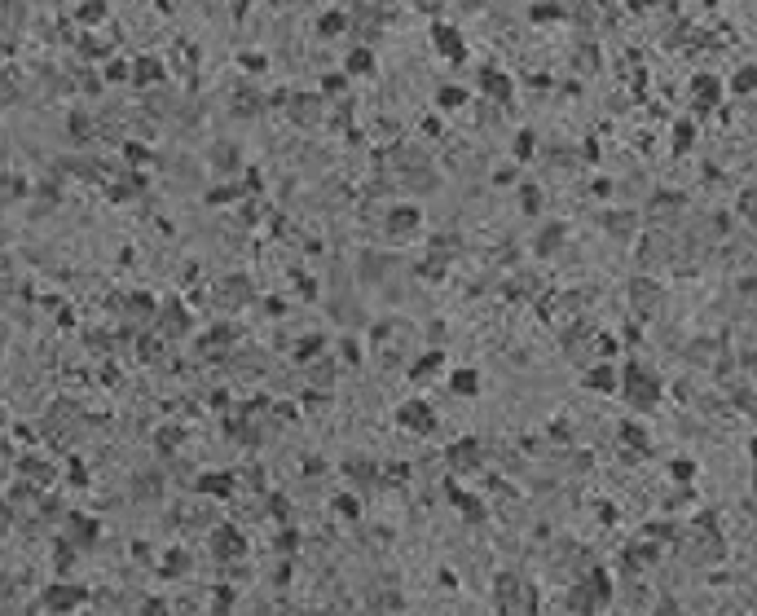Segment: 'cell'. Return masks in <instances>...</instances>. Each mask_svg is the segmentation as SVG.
Returning <instances> with one entry per match:
<instances>
[{
    "mask_svg": "<svg viewBox=\"0 0 757 616\" xmlns=\"http://www.w3.org/2000/svg\"><path fill=\"white\" fill-rule=\"evenodd\" d=\"M141 616H172V608L163 603V598H145V603H141Z\"/></svg>",
    "mask_w": 757,
    "mask_h": 616,
    "instance_id": "41",
    "label": "cell"
},
{
    "mask_svg": "<svg viewBox=\"0 0 757 616\" xmlns=\"http://www.w3.org/2000/svg\"><path fill=\"white\" fill-rule=\"evenodd\" d=\"M322 97H331V102H348V75H326L322 79Z\"/></svg>",
    "mask_w": 757,
    "mask_h": 616,
    "instance_id": "29",
    "label": "cell"
},
{
    "mask_svg": "<svg viewBox=\"0 0 757 616\" xmlns=\"http://www.w3.org/2000/svg\"><path fill=\"white\" fill-rule=\"evenodd\" d=\"M691 141H696V128H691V124L673 128V150H678V155H683V150H691Z\"/></svg>",
    "mask_w": 757,
    "mask_h": 616,
    "instance_id": "37",
    "label": "cell"
},
{
    "mask_svg": "<svg viewBox=\"0 0 757 616\" xmlns=\"http://www.w3.org/2000/svg\"><path fill=\"white\" fill-rule=\"evenodd\" d=\"M520 207L529 211V216H537V211H541V190H537V185H524V190H520Z\"/></svg>",
    "mask_w": 757,
    "mask_h": 616,
    "instance_id": "34",
    "label": "cell"
},
{
    "mask_svg": "<svg viewBox=\"0 0 757 616\" xmlns=\"http://www.w3.org/2000/svg\"><path fill=\"white\" fill-rule=\"evenodd\" d=\"M133 79H137V84H154V79H163V66H159L154 58H137Z\"/></svg>",
    "mask_w": 757,
    "mask_h": 616,
    "instance_id": "27",
    "label": "cell"
},
{
    "mask_svg": "<svg viewBox=\"0 0 757 616\" xmlns=\"http://www.w3.org/2000/svg\"><path fill=\"white\" fill-rule=\"evenodd\" d=\"M529 18L533 22H559V18H564V5H533Z\"/></svg>",
    "mask_w": 757,
    "mask_h": 616,
    "instance_id": "33",
    "label": "cell"
},
{
    "mask_svg": "<svg viewBox=\"0 0 757 616\" xmlns=\"http://www.w3.org/2000/svg\"><path fill=\"white\" fill-rule=\"evenodd\" d=\"M79 603H84V590H79V586H53V590L44 594V608H48V612H75Z\"/></svg>",
    "mask_w": 757,
    "mask_h": 616,
    "instance_id": "13",
    "label": "cell"
},
{
    "mask_svg": "<svg viewBox=\"0 0 757 616\" xmlns=\"http://www.w3.org/2000/svg\"><path fill=\"white\" fill-rule=\"evenodd\" d=\"M511 75L506 71H493V66H485L480 71V93L489 97V102H511Z\"/></svg>",
    "mask_w": 757,
    "mask_h": 616,
    "instance_id": "12",
    "label": "cell"
},
{
    "mask_svg": "<svg viewBox=\"0 0 757 616\" xmlns=\"http://www.w3.org/2000/svg\"><path fill=\"white\" fill-rule=\"evenodd\" d=\"M691 476H696V462H687V458L673 462V480H691Z\"/></svg>",
    "mask_w": 757,
    "mask_h": 616,
    "instance_id": "46",
    "label": "cell"
},
{
    "mask_svg": "<svg viewBox=\"0 0 757 616\" xmlns=\"http://www.w3.org/2000/svg\"><path fill=\"white\" fill-rule=\"evenodd\" d=\"M432 44H436V53L445 58V62H454V66L467 62V44H463V36H458V27L436 22V27H432Z\"/></svg>",
    "mask_w": 757,
    "mask_h": 616,
    "instance_id": "6",
    "label": "cell"
},
{
    "mask_svg": "<svg viewBox=\"0 0 757 616\" xmlns=\"http://www.w3.org/2000/svg\"><path fill=\"white\" fill-rule=\"evenodd\" d=\"M168 555H172V559H163V572H168V577H180V572L190 568V555H185V551H168Z\"/></svg>",
    "mask_w": 757,
    "mask_h": 616,
    "instance_id": "36",
    "label": "cell"
},
{
    "mask_svg": "<svg viewBox=\"0 0 757 616\" xmlns=\"http://www.w3.org/2000/svg\"><path fill=\"white\" fill-rule=\"evenodd\" d=\"M753 84H757V71H753V66H739V71H735V79H731L735 97H749V93H753Z\"/></svg>",
    "mask_w": 757,
    "mask_h": 616,
    "instance_id": "31",
    "label": "cell"
},
{
    "mask_svg": "<svg viewBox=\"0 0 757 616\" xmlns=\"http://www.w3.org/2000/svg\"><path fill=\"white\" fill-rule=\"evenodd\" d=\"M493 603H498V612H537V590L533 586H524V581L515 577V572H498L493 577Z\"/></svg>",
    "mask_w": 757,
    "mask_h": 616,
    "instance_id": "3",
    "label": "cell"
},
{
    "mask_svg": "<svg viewBox=\"0 0 757 616\" xmlns=\"http://www.w3.org/2000/svg\"><path fill=\"white\" fill-rule=\"evenodd\" d=\"M242 71H265V53H242Z\"/></svg>",
    "mask_w": 757,
    "mask_h": 616,
    "instance_id": "45",
    "label": "cell"
},
{
    "mask_svg": "<svg viewBox=\"0 0 757 616\" xmlns=\"http://www.w3.org/2000/svg\"><path fill=\"white\" fill-rule=\"evenodd\" d=\"M295 414H300V409H295V405H287V401H282V405H277V419H287V423H291V419H295Z\"/></svg>",
    "mask_w": 757,
    "mask_h": 616,
    "instance_id": "51",
    "label": "cell"
},
{
    "mask_svg": "<svg viewBox=\"0 0 757 616\" xmlns=\"http://www.w3.org/2000/svg\"><path fill=\"white\" fill-rule=\"evenodd\" d=\"M595 58H599V53H595V44H586L581 53H577V66H581V71H595V66H599Z\"/></svg>",
    "mask_w": 757,
    "mask_h": 616,
    "instance_id": "44",
    "label": "cell"
},
{
    "mask_svg": "<svg viewBox=\"0 0 757 616\" xmlns=\"http://www.w3.org/2000/svg\"><path fill=\"white\" fill-rule=\"evenodd\" d=\"M180 440H185V431H180V427H163V431H159V445H163V449H172V445H180Z\"/></svg>",
    "mask_w": 757,
    "mask_h": 616,
    "instance_id": "43",
    "label": "cell"
},
{
    "mask_svg": "<svg viewBox=\"0 0 757 616\" xmlns=\"http://www.w3.org/2000/svg\"><path fill=\"white\" fill-rule=\"evenodd\" d=\"M269 515H273L277 524H291V502H287L282 493H273V497H269Z\"/></svg>",
    "mask_w": 757,
    "mask_h": 616,
    "instance_id": "35",
    "label": "cell"
},
{
    "mask_svg": "<svg viewBox=\"0 0 757 616\" xmlns=\"http://www.w3.org/2000/svg\"><path fill=\"white\" fill-rule=\"evenodd\" d=\"M607 603H612V572L595 563V568H586L577 577V586L568 590V608L577 616H599Z\"/></svg>",
    "mask_w": 757,
    "mask_h": 616,
    "instance_id": "1",
    "label": "cell"
},
{
    "mask_svg": "<svg viewBox=\"0 0 757 616\" xmlns=\"http://www.w3.org/2000/svg\"><path fill=\"white\" fill-rule=\"evenodd\" d=\"M374 5H388V0H374Z\"/></svg>",
    "mask_w": 757,
    "mask_h": 616,
    "instance_id": "52",
    "label": "cell"
},
{
    "mask_svg": "<svg viewBox=\"0 0 757 616\" xmlns=\"http://www.w3.org/2000/svg\"><path fill=\"white\" fill-rule=\"evenodd\" d=\"M163 330H168V335H185V330H190V317H185V308H180V304L163 308Z\"/></svg>",
    "mask_w": 757,
    "mask_h": 616,
    "instance_id": "25",
    "label": "cell"
},
{
    "mask_svg": "<svg viewBox=\"0 0 757 616\" xmlns=\"http://www.w3.org/2000/svg\"><path fill=\"white\" fill-rule=\"evenodd\" d=\"M199 493L229 497V493H234V476H229V471H207V476H199Z\"/></svg>",
    "mask_w": 757,
    "mask_h": 616,
    "instance_id": "16",
    "label": "cell"
},
{
    "mask_svg": "<svg viewBox=\"0 0 757 616\" xmlns=\"http://www.w3.org/2000/svg\"><path fill=\"white\" fill-rule=\"evenodd\" d=\"M277 551H282V555H291V551H300V532H295V528H287V532H282V537H277Z\"/></svg>",
    "mask_w": 757,
    "mask_h": 616,
    "instance_id": "42",
    "label": "cell"
},
{
    "mask_svg": "<svg viewBox=\"0 0 757 616\" xmlns=\"http://www.w3.org/2000/svg\"><path fill=\"white\" fill-rule=\"evenodd\" d=\"M211 551H216V559H242L246 555V537L234 524H220V528H211Z\"/></svg>",
    "mask_w": 757,
    "mask_h": 616,
    "instance_id": "8",
    "label": "cell"
},
{
    "mask_svg": "<svg viewBox=\"0 0 757 616\" xmlns=\"http://www.w3.org/2000/svg\"><path fill=\"white\" fill-rule=\"evenodd\" d=\"M322 102H326L322 93H295L291 102H287V110H291V119H295V124L312 128V124H322Z\"/></svg>",
    "mask_w": 757,
    "mask_h": 616,
    "instance_id": "9",
    "label": "cell"
},
{
    "mask_svg": "<svg viewBox=\"0 0 757 616\" xmlns=\"http://www.w3.org/2000/svg\"><path fill=\"white\" fill-rule=\"evenodd\" d=\"M617 383H621V379H617V370H612L607 361H603V365H595V370L586 374V388H590V392H603V396H607V392H617Z\"/></svg>",
    "mask_w": 757,
    "mask_h": 616,
    "instance_id": "19",
    "label": "cell"
},
{
    "mask_svg": "<svg viewBox=\"0 0 757 616\" xmlns=\"http://www.w3.org/2000/svg\"><path fill=\"white\" fill-rule=\"evenodd\" d=\"M260 110H265V97L251 93V89H242L238 102H234V114H242V119H246V114H260Z\"/></svg>",
    "mask_w": 757,
    "mask_h": 616,
    "instance_id": "28",
    "label": "cell"
},
{
    "mask_svg": "<svg viewBox=\"0 0 757 616\" xmlns=\"http://www.w3.org/2000/svg\"><path fill=\"white\" fill-rule=\"evenodd\" d=\"M419 221H423L419 207H409V203H405V207H392V211H388V238H401V242L414 238V234H419Z\"/></svg>",
    "mask_w": 757,
    "mask_h": 616,
    "instance_id": "10",
    "label": "cell"
},
{
    "mask_svg": "<svg viewBox=\"0 0 757 616\" xmlns=\"http://www.w3.org/2000/svg\"><path fill=\"white\" fill-rule=\"evenodd\" d=\"M322 348H326V339H322V335H304V339H300V348H295V361H312V357L322 353Z\"/></svg>",
    "mask_w": 757,
    "mask_h": 616,
    "instance_id": "32",
    "label": "cell"
},
{
    "mask_svg": "<svg viewBox=\"0 0 757 616\" xmlns=\"http://www.w3.org/2000/svg\"><path fill=\"white\" fill-rule=\"evenodd\" d=\"M445 462H449L454 476H471V471L485 467V449H480V440H475V436H463V440H454V445L445 449Z\"/></svg>",
    "mask_w": 757,
    "mask_h": 616,
    "instance_id": "4",
    "label": "cell"
},
{
    "mask_svg": "<svg viewBox=\"0 0 757 616\" xmlns=\"http://www.w3.org/2000/svg\"><path fill=\"white\" fill-rule=\"evenodd\" d=\"M449 392L454 396H475V392H480V374H475V370H454L449 374Z\"/></svg>",
    "mask_w": 757,
    "mask_h": 616,
    "instance_id": "23",
    "label": "cell"
},
{
    "mask_svg": "<svg viewBox=\"0 0 757 616\" xmlns=\"http://www.w3.org/2000/svg\"><path fill=\"white\" fill-rule=\"evenodd\" d=\"M564 234H568V229L559 225V221H555V225H546V229L537 234V256H555L559 247H564Z\"/></svg>",
    "mask_w": 757,
    "mask_h": 616,
    "instance_id": "21",
    "label": "cell"
},
{
    "mask_svg": "<svg viewBox=\"0 0 757 616\" xmlns=\"http://www.w3.org/2000/svg\"><path fill=\"white\" fill-rule=\"evenodd\" d=\"M440 365H445V353H440V348H432V353H423L414 365H409V379H414V383H427V379L440 370Z\"/></svg>",
    "mask_w": 757,
    "mask_h": 616,
    "instance_id": "18",
    "label": "cell"
},
{
    "mask_svg": "<svg viewBox=\"0 0 757 616\" xmlns=\"http://www.w3.org/2000/svg\"><path fill=\"white\" fill-rule=\"evenodd\" d=\"M343 361H348V365H357V361H361V353H357V343H353V339H343Z\"/></svg>",
    "mask_w": 757,
    "mask_h": 616,
    "instance_id": "50",
    "label": "cell"
},
{
    "mask_svg": "<svg viewBox=\"0 0 757 616\" xmlns=\"http://www.w3.org/2000/svg\"><path fill=\"white\" fill-rule=\"evenodd\" d=\"M691 97H696L700 110H709L718 97H722V79H718V75H696V79H691Z\"/></svg>",
    "mask_w": 757,
    "mask_h": 616,
    "instance_id": "14",
    "label": "cell"
},
{
    "mask_svg": "<svg viewBox=\"0 0 757 616\" xmlns=\"http://www.w3.org/2000/svg\"><path fill=\"white\" fill-rule=\"evenodd\" d=\"M397 427L401 431H414V436H432L436 431V409L427 401H405L397 409Z\"/></svg>",
    "mask_w": 757,
    "mask_h": 616,
    "instance_id": "5",
    "label": "cell"
},
{
    "mask_svg": "<svg viewBox=\"0 0 757 616\" xmlns=\"http://www.w3.org/2000/svg\"><path fill=\"white\" fill-rule=\"evenodd\" d=\"M225 608H234V590H229V586L216 590V612H225Z\"/></svg>",
    "mask_w": 757,
    "mask_h": 616,
    "instance_id": "47",
    "label": "cell"
},
{
    "mask_svg": "<svg viewBox=\"0 0 757 616\" xmlns=\"http://www.w3.org/2000/svg\"><path fill=\"white\" fill-rule=\"evenodd\" d=\"M449 497L458 502V511H463L471 524H480V520H485V502H480V497H467V493H458V489H449Z\"/></svg>",
    "mask_w": 757,
    "mask_h": 616,
    "instance_id": "26",
    "label": "cell"
},
{
    "mask_svg": "<svg viewBox=\"0 0 757 616\" xmlns=\"http://www.w3.org/2000/svg\"><path fill=\"white\" fill-rule=\"evenodd\" d=\"M348 31V13H339V9H331V13H322L317 18V36H326V40H335V36H343Z\"/></svg>",
    "mask_w": 757,
    "mask_h": 616,
    "instance_id": "24",
    "label": "cell"
},
{
    "mask_svg": "<svg viewBox=\"0 0 757 616\" xmlns=\"http://www.w3.org/2000/svg\"><path fill=\"white\" fill-rule=\"evenodd\" d=\"M678 211H683V194L661 190V194L647 198V211H643V216H647V221H661V225H665V221H673Z\"/></svg>",
    "mask_w": 757,
    "mask_h": 616,
    "instance_id": "11",
    "label": "cell"
},
{
    "mask_svg": "<svg viewBox=\"0 0 757 616\" xmlns=\"http://www.w3.org/2000/svg\"><path fill=\"white\" fill-rule=\"evenodd\" d=\"M335 511L343 515V520H357V515H361V506H357V497H348V493H339V497H335Z\"/></svg>",
    "mask_w": 757,
    "mask_h": 616,
    "instance_id": "39",
    "label": "cell"
},
{
    "mask_svg": "<svg viewBox=\"0 0 757 616\" xmlns=\"http://www.w3.org/2000/svg\"><path fill=\"white\" fill-rule=\"evenodd\" d=\"M463 102H467V93L458 89V84H445V89H436V106H440V110H458Z\"/></svg>",
    "mask_w": 757,
    "mask_h": 616,
    "instance_id": "30",
    "label": "cell"
},
{
    "mask_svg": "<svg viewBox=\"0 0 757 616\" xmlns=\"http://www.w3.org/2000/svg\"><path fill=\"white\" fill-rule=\"evenodd\" d=\"M617 388L625 392V401L634 405V414H647V409H656V401H661V379H656L652 370H643L638 361L625 365V379L617 383Z\"/></svg>",
    "mask_w": 757,
    "mask_h": 616,
    "instance_id": "2",
    "label": "cell"
},
{
    "mask_svg": "<svg viewBox=\"0 0 757 616\" xmlns=\"http://www.w3.org/2000/svg\"><path fill=\"white\" fill-rule=\"evenodd\" d=\"M661 299H665V291L656 287L652 277H634L630 282V308L638 313V317H652V313L661 308Z\"/></svg>",
    "mask_w": 757,
    "mask_h": 616,
    "instance_id": "7",
    "label": "cell"
},
{
    "mask_svg": "<svg viewBox=\"0 0 757 616\" xmlns=\"http://www.w3.org/2000/svg\"><path fill=\"white\" fill-rule=\"evenodd\" d=\"M595 343H599V357H607V353H617V339H612V335H599Z\"/></svg>",
    "mask_w": 757,
    "mask_h": 616,
    "instance_id": "49",
    "label": "cell"
},
{
    "mask_svg": "<svg viewBox=\"0 0 757 616\" xmlns=\"http://www.w3.org/2000/svg\"><path fill=\"white\" fill-rule=\"evenodd\" d=\"M211 159H216V163H234V145H216V150H211Z\"/></svg>",
    "mask_w": 757,
    "mask_h": 616,
    "instance_id": "48",
    "label": "cell"
},
{
    "mask_svg": "<svg viewBox=\"0 0 757 616\" xmlns=\"http://www.w3.org/2000/svg\"><path fill=\"white\" fill-rule=\"evenodd\" d=\"M343 75H348V79H353V75H374V53H370L366 44H357L353 53L343 58Z\"/></svg>",
    "mask_w": 757,
    "mask_h": 616,
    "instance_id": "17",
    "label": "cell"
},
{
    "mask_svg": "<svg viewBox=\"0 0 757 616\" xmlns=\"http://www.w3.org/2000/svg\"><path fill=\"white\" fill-rule=\"evenodd\" d=\"M621 440H625V449H630L625 458H643L647 454V431L638 423H621Z\"/></svg>",
    "mask_w": 757,
    "mask_h": 616,
    "instance_id": "20",
    "label": "cell"
},
{
    "mask_svg": "<svg viewBox=\"0 0 757 616\" xmlns=\"http://www.w3.org/2000/svg\"><path fill=\"white\" fill-rule=\"evenodd\" d=\"M71 537H75L79 546H93V542H97V524H93V520H79V524H75V532H71Z\"/></svg>",
    "mask_w": 757,
    "mask_h": 616,
    "instance_id": "38",
    "label": "cell"
},
{
    "mask_svg": "<svg viewBox=\"0 0 757 616\" xmlns=\"http://www.w3.org/2000/svg\"><path fill=\"white\" fill-rule=\"evenodd\" d=\"M533 145H537L533 132H520L515 137V159H533Z\"/></svg>",
    "mask_w": 757,
    "mask_h": 616,
    "instance_id": "40",
    "label": "cell"
},
{
    "mask_svg": "<svg viewBox=\"0 0 757 616\" xmlns=\"http://www.w3.org/2000/svg\"><path fill=\"white\" fill-rule=\"evenodd\" d=\"M343 471H348L357 485H378V467L370 458H348V462H343Z\"/></svg>",
    "mask_w": 757,
    "mask_h": 616,
    "instance_id": "22",
    "label": "cell"
},
{
    "mask_svg": "<svg viewBox=\"0 0 757 616\" xmlns=\"http://www.w3.org/2000/svg\"><path fill=\"white\" fill-rule=\"evenodd\" d=\"M603 229H607L612 238H634L638 216H634V211H607V216H603Z\"/></svg>",
    "mask_w": 757,
    "mask_h": 616,
    "instance_id": "15",
    "label": "cell"
}]
</instances>
